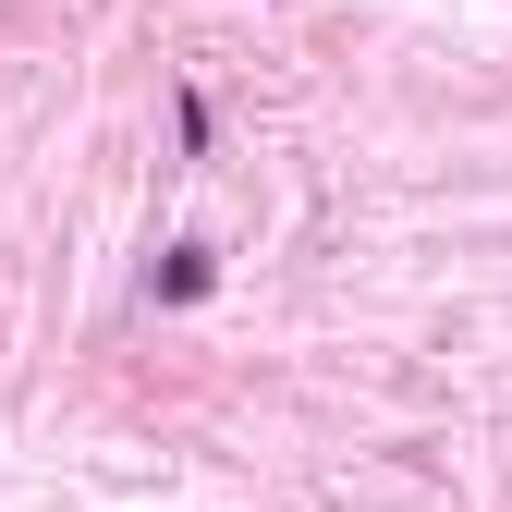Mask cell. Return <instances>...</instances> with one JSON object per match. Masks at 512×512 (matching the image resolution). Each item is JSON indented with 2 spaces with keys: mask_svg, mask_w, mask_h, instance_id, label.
<instances>
[{
  "mask_svg": "<svg viewBox=\"0 0 512 512\" xmlns=\"http://www.w3.org/2000/svg\"><path fill=\"white\" fill-rule=\"evenodd\" d=\"M159 293H171V305H183V293H208V256H196V244H171V256H159Z\"/></svg>",
  "mask_w": 512,
  "mask_h": 512,
  "instance_id": "6da1fadb",
  "label": "cell"
}]
</instances>
